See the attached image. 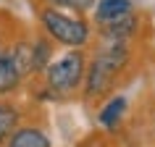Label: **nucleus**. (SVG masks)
<instances>
[{"label": "nucleus", "instance_id": "obj_7", "mask_svg": "<svg viewBox=\"0 0 155 147\" xmlns=\"http://www.w3.org/2000/svg\"><path fill=\"white\" fill-rule=\"evenodd\" d=\"M124 110H126V97H113V100H108L105 105H103V110H100V123L103 126H116V123L121 121V116H124Z\"/></svg>", "mask_w": 155, "mask_h": 147}, {"label": "nucleus", "instance_id": "obj_9", "mask_svg": "<svg viewBox=\"0 0 155 147\" xmlns=\"http://www.w3.org/2000/svg\"><path fill=\"white\" fill-rule=\"evenodd\" d=\"M16 121H18L16 108H11V105H5V103H0V145L11 137V131H13Z\"/></svg>", "mask_w": 155, "mask_h": 147}, {"label": "nucleus", "instance_id": "obj_4", "mask_svg": "<svg viewBox=\"0 0 155 147\" xmlns=\"http://www.w3.org/2000/svg\"><path fill=\"white\" fill-rule=\"evenodd\" d=\"M131 13V0H100L97 11H95V18L97 24H113V21H121Z\"/></svg>", "mask_w": 155, "mask_h": 147}, {"label": "nucleus", "instance_id": "obj_1", "mask_svg": "<svg viewBox=\"0 0 155 147\" xmlns=\"http://www.w3.org/2000/svg\"><path fill=\"white\" fill-rule=\"evenodd\" d=\"M40 21L45 26V32L61 45L68 47H82L84 42L90 40V26L84 24L82 18H71L61 13L58 8H42L40 11Z\"/></svg>", "mask_w": 155, "mask_h": 147}, {"label": "nucleus", "instance_id": "obj_12", "mask_svg": "<svg viewBox=\"0 0 155 147\" xmlns=\"http://www.w3.org/2000/svg\"><path fill=\"white\" fill-rule=\"evenodd\" d=\"M50 3H55V5H66V8H68V0H50Z\"/></svg>", "mask_w": 155, "mask_h": 147}, {"label": "nucleus", "instance_id": "obj_11", "mask_svg": "<svg viewBox=\"0 0 155 147\" xmlns=\"http://www.w3.org/2000/svg\"><path fill=\"white\" fill-rule=\"evenodd\" d=\"M92 3H95V0H68V8H74V11H87V8H92Z\"/></svg>", "mask_w": 155, "mask_h": 147}, {"label": "nucleus", "instance_id": "obj_6", "mask_svg": "<svg viewBox=\"0 0 155 147\" xmlns=\"http://www.w3.org/2000/svg\"><path fill=\"white\" fill-rule=\"evenodd\" d=\"M8 147H50V139L45 137V131L24 126V129H16L11 134Z\"/></svg>", "mask_w": 155, "mask_h": 147}, {"label": "nucleus", "instance_id": "obj_10", "mask_svg": "<svg viewBox=\"0 0 155 147\" xmlns=\"http://www.w3.org/2000/svg\"><path fill=\"white\" fill-rule=\"evenodd\" d=\"M32 47H34V71H42L50 58V45L45 40H40V42H34Z\"/></svg>", "mask_w": 155, "mask_h": 147}, {"label": "nucleus", "instance_id": "obj_2", "mask_svg": "<svg viewBox=\"0 0 155 147\" xmlns=\"http://www.w3.org/2000/svg\"><path fill=\"white\" fill-rule=\"evenodd\" d=\"M126 58H129L126 45H124V42H116L110 50L100 53V55L92 60L90 74H87V95H90V97H95V95H100V92L108 90L110 79L116 76V71H121V66L126 63Z\"/></svg>", "mask_w": 155, "mask_h": 147}, {"label": "nucleus", "instance_id": "obj_5", "mask_svg": "<svg viewBox=\"0 0 155 147\" xmlns=\"http://www.w3.org/2000/svg\"><path fill=\"white\" fill-rule=\"evenodd\" d=\"M21 79H24V76H21L18 68H16L13 53H11V50H0V95L13 92Z\"/></svg>", "mask_w": 155, "mask_h": 147}, {"label": "nucleus", "instance_id": "obj_8", "mask_svg": "<svg viewBox=\"0 0 155 147\" xmlns=\"http://www.w3.org/2000/svg\"><path fill=\"white\" fill-rule=\"evenodd\" d=\"M134 29H137V18H134V13H129V16L121 18V21L105 24V26H103V34L110 37V40H116V42H124V37H129Z\"/></svg>", "mask_w": 155, "mask_h": 147}, {"label": "nucleus", "instance_id": "obj_3", "mask_svg": "<svg viewBox=\"0 0 155 147\" xmlns=\"http://www.w3.org/2000/svg\"><path fill=\"white\" fill-rule=\"evenodd\" d=\"M48 87L58 95H66V92H74L79 87L84 76V53L82 50H71L66 53L63 58H58L55 63L48 66Z\"/></svg>", "mask_w": 155, "mask_h": 147}]
</instances>
